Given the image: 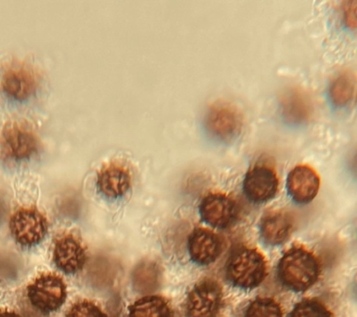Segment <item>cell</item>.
<instances>
[{"mask_svg":"<svg viewBox=\"0 0 357 317\" xmlns=\"http://www.w3.org/2000/svg\"><path fill=\"white\" fill-rule=\"evenodd\" d=\"M356 76L350 71H343L337 75L329 86V98L336 107H347L356 94Z\"/></svg>","mask_w":357,"mask_h":317,"instance_id":"cell-16","label":"cell"},{"mask_svg":"<svg viewBox=\"0 0 357 317\" xmlns=\"http://www.w3.org/2000/svg\"><path fill=\"white\" fill-rule=\"evenodd\" d=\"M319 274V261L303 247H292L284 253L278 263L279 281L294 292H303L311 288L317 282Z\"/></svg>","mask_w":357,"mask_h":317,"instance_id":"cell-1","label":"cell"},{"mask_svg":"<svg viewBox=\"0 0 357 317\" xmlns=\"http://www.w3.org/2000/svg\"><path fill=\"white\" fill-rule=\"evenodd\" d=\"M128 317H172V311L163 297L146 296L130 306Z\"/></svg>","mask_w":357,"mask_h":317,"instance_id":"cell-17","label":"cell"},{"mask_svg":"<svg viewBox=\"0 0 357 317\" xmlns=\"http://www.w3.org/2000/svg\"><path fill=\"white\" fill-rule=\"evenodd\" d=\"M222 247L220 236L204 228L195 229L188 240L190 257L199 265H208L214 263L222 254Z\"/></svg>","mask_w":357,"mask_h":317,"instance_id":"cell-13","label":"cell"},{"mask_svg":"<svg viewBox=\"0 0 357 317\" xmlns=\"http://www.w3.org/2000/svg\"><path fill=\"white\" fill-rule=\"evenodd\" d=\"M279 180L275 169L256 165L245 174L243 182L245 196L250 202L261 204L270 201L278 191Z\"/></svg>","mask_w":357,"mask_h":317,"instance_id":"cell-8","label":"cell"},{"mask_svg":"<svg viewBox=\"0 0 357 317\" xmlns=\"http://www.w3.org/2000/svg\"><path fill=\"white\" fill-rule=\"evenodd\" d=\"M38 86V76L31 66L13 63L3 73L1 88L6 95L24 101L33 95Z\"/></svg>","mask_w":357,"mask_h":317,"instance_id":"cell-9","label":"cell"},{"mask_svg":"<svg viewBox=\"0 0 357 317\" xmlns=\"http://www.w3.org/2000/svg\"><path fill=\"white\" fill-rule=\"evenodd\" d=\"M245 317H283V311L276 300L258 297L248 305Z\"/></svg>","mask_w":357,"mask_h":317,"instance_id":"cell-18","label":"cell"},{"mask_svg":"<svg viewBox=\"0 0 357 317\" xmlns=\"http://www.w3.org/2000/svg\"><path fill=\"white\" fill-rule=\"evenodd\" d=\"M267 275L264 255L257 249L241 247L231 254L226 265V277L231 285L243 289L255 288Z\"/></svg>","mask_w":357,"mask_h":317,"instance_id":"cell-2","label":"cell"},{"mask_svg":"<svg viewBox=\"0 0 357 317\" xmlns=\"http://www.w3.org/2000/svg\"><path fill=\"white\" fill-rule=\"evenodd\" d=\"M199 213L209 226L225 229L236 221L238 208L234 200L225 194H211L201 201Z\"/></svg>","mask_w":357,"mask_h":317,"instance_id":"cell-10","label":"cell"},{"mask_svg":"<svg viewBox=\"0 0 357 317\" xmlns=\"http://www.w3.org/2000/svg\"><path fill=\"white\" fill-rule=\"evenodd\" d=\"M293 219L289 213L284 210L269 211L262 217L259 224L261 240L267 246H279L291 235Z\"/></svg>","mask_w":357,"mask_h":317,"instance_id":"cell-14","label":"cell"},{"mask_svg":"<svg viewBox=\"0 0 357 317\" xmlns=\"http://www.w3.org/2000/svg\"><path fill=\"white\" fill-rule=\"evenodd\" d=\"M131 177L130 171L119 164H108L100 169L97 176L98 189L109 199H119L130 189Z\"/></svg>","mask_w":357,"mask_h":317,"instance_id":"cell-15","label":"cell"},{"mask_svg":"<svg viewBox=\"0 0 357 317\" xmlns=\"http://www.w3.org/2000/svg\"><path fill=\"white\" fill-rule=\"evenodd\" d=\"M66 317H107L102 309L89 300H80L70 309Z\"/></svg>","mask_w":357,"mask_h":317,"instance_id":"cell-20","label":"cell"},{"mask_svg":"<svg viewBox=\"0 0 357 317\" xmlns=\"http://www.w3.org/2000/svg\"><path fill=\"white\" fill-rule=\"evenodd\" d=\"M0 317H21L15 311H0Z\"/></svg>","mask_w":357,"mask_h":317,"instance_id":"cell-21","label":"cell"},{"mask_svg":"<svg viewBox=\"0 0 357 317\" xmlns=\"http://www.w3.org/2000/svg\"><path fill=\"white\" fill-rule=\"evenodd\" d=\"M31 304L44 314L52 313L66 302L67 288L63 278L55 274L41 275L27 288Z\"/></svg>","mask_w":357,"mask_h":317,"instance_id":"cell-4","label":"cell"},{"mask_svg":"<svg viewBox=\"0 0 357 317\" xmlns=\"http://www.w3.org/2000/svg\"><path fill=\"white\" fill-rule=\"evenodd\" d=\"M319 188V175L311 167H295L287 175V193L293 201L298 204L304 205L312 202L317 196Z\"/></svg>","mask_w":357,"mask_h":317,"instance_id":"cell-12","label":"cell"},{"mask_svg":"<svg viewBox=\"0 0 357 317\" xmlns=\"http://www.w3.org/2000/svg\"><path fill=\"white\" fill-rule=\"evenodd\" d=\"M290 317H331V314L319 300H304L295 306Z\"/></svg>","mask_w":357,"mask_h":317,"instance_id":"cell-19","label":"cell"},{"mask_svg":"<svg viewBox=\"0 0 357 317\" xmlns=\"http://www.w3.org/2000/svg\"><path fill=\"white\" fill-rule=\"evenodd\" d=\"M222 291L216 281L206 279L190 291L185 302L187 317H215L222 305Z\"/></svg>","mask_w":357,"mask_h":317,"instance_id":"cell-7","label":"cell"},{"mask_svg":"<svg viewBox=\"0 0 357 317\" xmlns=\"http://www.w3.org/2000/svg\"><path fill=\"white\" fill-rule=\"evenodd\" d=\"M241 114L234 105L217 102L209 107L205 118V129L208 134L220 143H230L241 132Z\"/></svg>","mask_w":357,"mask_h":317,"instance_id":"cell-5","label":"cell"},{"mask_svg":"<svg viewBox=\"0 0 357 317\" xmlns=\"http://www.w3.org/2000/svg\"><path fill=\"white\" fill-rule=\"evenodd\" d=\"M38 149V136L22 122H8L0 132V157L4 160H27L33 157Z\"/></svg>","mask_w":357,"mask_h":317,"instance_id":"cell-3","label":"cell"},{"mask_svg":"<svg viewBox=\"0 0 357 317\" xmlns=\"http://www.w3.org/2000/svg\"><path fill=\"white\" fill-rule=\"evenodd\" d=\"M53 261L60 271L67 275L77 274L86 261V250L77 236L66 233L56 240Z\"/></svg>","mask_w":357,"mask_h":317,"instance_id":"cell-11","label":"cell"},{"mask_svg":"<svg viewBox=\"0 0 357 317\" xmlns=\"http://www.w3.org/2000/svg\"><path fill=\"white\" fill-rule=\"evenodd\" d=\"M11 235L22 247H33L40 243L49 229L46 217L33 208H22L11 216Z\"/></svg>","mask_w":357,"mask_h":317,"instance_id":"cell-6","label":"cell"}]
</instances>
